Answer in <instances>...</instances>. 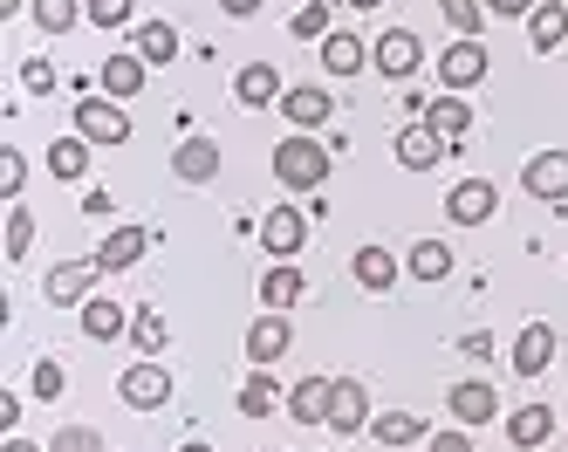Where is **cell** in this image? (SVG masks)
I'll return each instance as SVG.
<instances>
[{
    "instance_id": "6da1fadb",
    "label": "cell",
    "mask_w": 568,
    "mask_h": 452,
    "mask_svg": "<svg viewBox=\"0 0 568 452\" xmlns=\"http://www.w3.org/2000/svg\"><path fill=\"white\" fill-rule=\"evenodd\" d=\"M274 179H281V185H295V192H315L322 179H329V151H322L315 138L274 144Z\"/></svg>"
},
{
    "instance_id": "7a4b0ae2",
    "label": "cell",
    "mask_w": 568,
    "mask_h": 452,
    "mask_svg": "<svg viewBox=\"0 0 568 452\" xmlns=\"http://www.w3.org/2000/svg\"><path fill=\"white\" fill-rule=\"evenodd\" d=\"M75 138H90V144H131V117L116 110V97H83V103H75Z\"/></svg>"
},
{
    "instance_id": "3957f363",
    "label": "cell",
    "mask_w": 568,
    "mask_h": 452,
    "mask_svg": "<svg viewBox=\"0 0 568 452\" xmlns=\"http://www.w3.org/2000/svg\"><path fill=\"white\" fill-rule=\"evenodd\" d=\"M494 205H500L494 185L466 179V185H453V199H445V220H453V227H479V220H494Z\"/></svg>"
},
{
    "instance_id": "277c9868",
    "label": "cell",
    "mask_w": 568,
    "mask_h": 452,
    "mask_svg": "<svg viewBox=\"0 0 568 452\" xmlns=\"http://www.w3.org/2000/svg\"><path fill=\"white\" fill-rule=\"evenodd\" d=\"M97 274H103L97 261H62V268H49L42 295H49L55 309H69V302H90V281H97Z\"/></svg>"
},
{
    "instance_id": "5b68a950",
    "label": "cell",
    "mask_w": 568,
    "mask_h": 452,
    "mask_svg": "<svg viewBox=\"0 0 568 452\" xmlns=\"http://www.w3.org/2000/svg\"><path fill=\"white\" fill-rule=\"evenodd\" d=\"M329 404H336V378H302L288 391V419L295 425H329Z\"/></svg>"
},
{
    "instance_id": "8992f818",
    "label": "cell",
    "mask_w": 568,
    "mask_h": 452,
    "mask_svg": "<svg viewBox=\"0 0 568 452\" xmlns=\"http://www.w3.org/2000/svg\"><path fill=\"white\" fill-rule=\"evenodd\" d=\"M144 247H151L144 227H110L103 247H97V268H103V274H124L131 261H144Z\"/></svg>"
},
{
    "instance_id": "52a82bcc",
    "label": "cell",
    "mask_w": 568,
    "mask_h": 452,
    "mask_svg": "<svg viewBox=\"0 0 568 452\" xmlns=\"http://www.w3.org/2000/svg\"><path fill=\"white\" fill-rule=\"evenodd\" d=\"M124 404H138V411H158L172 398V370H158V363H138V370H124Z\"/></svg>"
},
{
    "instance_id": "ba28073f",
    "label": "cell",
    "mask_w": 568,
    "mask_h": 452,
    "mask_svg": "<svg viewBox=\"0 0 568 452\" xmlns=\"http://www.w3.org/2000/svg\"><path fill=\"white\" fill-rule=\"evenodd\" d=\"M438 76H445V90H473V82L486 76V49L479 41H453V49L438 56Z\"/></svg>"
},
{
    "instance_id": "9c48e42d",
    "label": "cell",
    "mask_w": 568,
    "mask_h": 452,
    "mask_svg": "<svg viewBox=\"0 0 568 452\" xmlns=\"http://www.w3.org/2000/svg\"><path fill=\"white\" fill-rule=\"evenodd\" d=\"M527 192L535 199H568V151H535L527 158Z\"/></svg>"
},
{
    "instance_id": "30bf717a",
    "label": "cell",
    "mask_w": 568,
    "mask_h": 452,
    "mask_svg": "<svg viewBox=\"0 0 568 452\" xmlns=\"http://www.w3.org/2000/svg\"><path fill=\"white\" fill-rule=\"evenodd\" d=\"M548 363H555V329L548 322H527L520 343H514V370H520V378H541Z\"/></svg>"
},
{
    "instance_id": "8fae6325",
    "label": "cell",
    "mask_w": 568,
    "mask_h": 452,
    "mask_svg": "<svg viewBox=\"0 0 568 452\" xmlns=\"http://www.w3.org/2000/svg\"><path fill=\"white\" fill-rule=\"evenodd\" d=\"M418 56H425V49H418V34H412V28H390V34L377 41V69H384L390 82L412 76V69H418Z\"/></svg>"
},
{
    "instance_id": "7c38bea8",
    "label": "cell",
    "mask_w": 568,
    "mask_h": 452,
    "mask_svg": "<svg viewBox=\"0 0 568 452\" xmlns=\"http://www.w3.org/2000/svg\"><path fill=\"white\" fill-rule=\"evenodd\" d=\"M445 398H453V419H459V425H486V419H494V411H500L494 384H479V378L453 384V391H445Z\"/></svg>"
},
{
    "instance_id": "4fadbf2b",
    "label": "cell",
    "mask_w": 568,
    "mask_h": 452,
    "mask_svg": "<svg viewBox=\"0 0 568 452\" xmlns=\"http://www.w3.org/2000/svg\"><path fill=\"white\" fill-rule=\"evenodd\" d=\"M281 117H288L295 131H322V123L336 117V103H329V90H288L281 97Z\"/></svg>"
},
{
    "instance_id": "5bb4252c",
    "label": "cell",
    "mask_w": 568,
    "mask_h": 452,
    "mask_svg": "<svg viewBox=\"0 0 568 452\" xmlns=\"http://www.w3.org/2000/svg\"><path fill=\"white\" fill-rule=\"evenodd\" d=\"M172 172H179L185 185H206V179L220 172V144H213V138H185L179 158H172Z\"/></svg>"
},
{
    "instance_id": "9a60e30c",
    "label": "cell",
    "mask_w": 568,
    "mask_h": 452,
    "mask_svg": "<svg viewBox=\"0 0 568 452\" xmlns=\"http://www.w3.org/2000/svg\"><path fill=\"white\" fill-rule=\"evenodd\" d=\"M288 343H295V329L281 322V309H267V315L247 329V356H254V363H274V356L288 350Z\"/></svg>"
},
{
    "instance_id": "2e32d148",
    "label": "cell",
    "mask_w": 568,
    "mask_h": 452,
    "mask_svg": "<svg viewBox=\"0 0 568 452\" xmlns=\"http://www.w3.org/2000/svg\"><path fill=\"white\" fill-rule=\"evenodd\" d=\"M363 419H371V391H363L356 378H336V404H329V425H336V432H363Z\"/></svg>"
},
{
    "instance_id": "e0dca14e",
    "label": "cell",
    "mask_w": 568,
    "mask_h": 452,
    "mask_svg": "<svg viewBox=\"0 0 568 452\" xmlns=\"http://www.w3.org/2000/svg\"><path fill=\"white\" fill-rule=\"evenodd\" d=\"M261 240H267V254H281V261H288L295 247L308 240V220H302V213H288V205H281V213H267V220H261Z\"/></svg>"
},
{
    "instance_id": "ac0fdd59",
    "label": "cell",
    "mask_w": 568,
    "mask_h": 452,
    "mask_svg": "<svg viewBox=\"0 0 568 452\" xmlns=\"http://www.w3.org/2000/svg\"><path fill=\"white\" fill-rule=\"evenodd\" d=\"M124 329H131L124 302H103V295H90V302H83V337H97V343H116Z\"/></svg>"
},
{
    "instance_id": "d6986e66",
    "label": "cell",
    "mask_w": 568,
    "mask_h": 452,
    "mask_svg": "<svg viewBox=\"0 0 568 452\" xmlns=\"http://www.w3.org/2000/svg\"><path fill=\"white\" fill-rule=\"evenodd\" d=\"M397 158L412 164V172H425V164L445 158V138L432 131V123H412V131H397Z\"/></svg>"
},
{
    "instance_id": "ffe728a7",
    "label": "cell",
    "mask_w": 568,
    "mask_h": 452,
    "mask_svg": "<svg viewBox=\"0 0 568 452\" xmlns=\"http://www.w3.org/2000/svg\"><path fill=\"white\" fill-rule=\"evenodd\" d=\"M233 97L254 103V110L274 103V97H281V69H274V62H247V69H240V82H233Z\"/></svg>"
},
{
    "instance_id": "44dd1931",
    "label": "cell",
    "mask_w": 568,
    "mask_h": 452,
    "mask_svg": "<svg viewBox=\"0 0 568 452\" xmlns=\"http://www.w3.org/2000/svg\"><path fill=\"white\" fill-rule=\"evenodd\" d=\"M349 274L371 288V295H384V288L397 281V254H384V247H356V261H349Z\"/></svg>"
},
{
    "instance_id": "7402d4cb",
    "label": "cell",
    "mask_w": 568,
    "mask_h": 452,
    "mask_svg": "<svg viewBox=\"0 0 568 452\" xmlns=\"http://www.w3.org/2000/svg\"><path fill=\"white\" fill-rule=\"evenodd\" d=\"M527 41H535L541 56L568 41V8H561V0H548V8H535V14H527Z\"/></svg>"
},
{
    "instance_id": "603a6c76",
    "label": "cell",
    "mask_w": 568,
    "mask_h": 452,
    "mask_svg": "<svg viewBox=\"0 0 568 452\" xmlns=\"http://www.w3.org/2000/svg\"><path fill=\"white\" fill-rule=\"evenodd\" d=\"M103 90H110L116 103H131V97L144 90V56H110V62H103Z\"/></svg>"
},
{
    "instance_id": "cb8c5ba5",
    "label": "cell",
    "mask_w": 568,
    "mask_h": 452,
    "mask_svg": "<svg viewBox=\"0 0 568 452\" xmlns=\"http://www.w3.org/2000/svg\"><path fill=\"white\" fill-rule=\"evenodd\" d=\"M261 302H267V309H295V302H302V268H295V261L267 268V274H261Z\"/></svg>"
},
{
    "instance_id": "d4e9b609",
    "label": "cell",
    "mask_w": 568,
    "mask_h": 452,
    "mask_svg": "<svg viewBox=\"0 0 568 452\" xmlns=\"http://www.w3.org/2000/svg\"><path fill=\"white\" fill-rule=\"evenodd\" d=\"M548 432H555V411H548V404H520L514 419H507V439H514V445H541Z\"/></svg>"
},
{
    "instance_id": "484cf974",
    "label": "cell",
    "mask_w": 568,
    "mask_h": 452,
    "mask_svg": "<svg viewBox=\"0 0 568 452\" xmlns=\"http://www.w3.org/2000/svg\"><path fill=\"white\" fill-rule=\"evenodd\" d=\"M425 123H432V131H438L445 144H459V138H466V123H473V110H466L459 97H438V103L425 110Z\"/></svg>"
},
{
    "instance_id": "4316f807",
    "label": "cell",
    "mask_w": 568,
    "mask_h": 452,
    "mask_svg": "<svg viewBox=\"0 0 568 452\" xmlns=\"http://www.w3.org/2000/svg\"><path fill=\"white\" fill-rule=\"evenodd\" d=\"M49 172L55 179H83L90 172V138H55L49 144Z\"/></svg>"
},
{
    "instance_id": "83f0119b",
    "label": "cell",
    "mask_w": 568,
    "mask_h": 452,
    "mask_svg": "<svg viewBox=\"0 0 568 452\" xmlns=\"http://www.w3.org/2000/svg\"><path fill=\"white\" fill-rule=\"evenodd\" d=\"M322 69H329V76H356L363 69V41L356 34H322Z\"/></svg>"
},
{
    "instance_id": "f1b7e54d",
    "label": "cell",
    "mask_w": 568,
    "mask_h": 452,
    "mask_svg": "<svg viewBox=\"0 0 568 452\" xmlns=\"http://www.w3.org/2000/svg\"><path fill=\"white\" fill-rule=\"evenodd\" d=\"M371 439L377 445H412V439H425V419L418 411H384V419L371 425Z\"/></svg>"
},
{
    "instance_id": "f546056e",
    "label": "cell",
    "mask_w": 568,
    "mask_h": 452,
    "mask_svg": "<svg viewBox=\"0 0 568 452\" xmlns=\"http://www.w3.org/2000/svg\"><path fill=\"white\" fill-rule=\"evenodd\" d=\"M274 404H281V384L267 378V363H261V370H254V378H247V384H240V411H247V419H267V411H274Z\"/></svg>"
},
{
    "instance_id": "4dcf8cb0",
    "label": "cell",
    "mask_w": 568,
    "mask_h": 452,
    "mask_svg": "<svg viewBox=\"0 0 568 452\" xmlns=\"http://www.w3.org/2000/svg\"><path fill=\"white\" fill-rule=\"evenodd\" d=\"M412 274L418 281H445V274H453V247H445V240H418L412 247Z\"/></svg>"
},
{
    "instance_id": "1f68e13d",
    "label": "cell",
    "mask_w": 568,
    "mask_h": 452,
    "mask_svg": "<svg viewBox=\"0 0 568 452\" xmlns=\"http://www.w3.org/2000/svg\"><path fill=\"white\" fill-rule=\"evenodd\" d=\"M138 56H144V62H172V56H179V28H172V21H151V28L138 34Z\"/></svg>"
},
{
    "instance_id": "d6a6232c",
    "label": "cell",
    "mask_w": 568,
    "mask_h": 452,
    "mask_svg": "<svg viewBox=\"0 0 568 452\" xmlns=\"http://www.w3.org/2000/svg\"><path fill=\"white\" fill-rule=\"evenodd\" d=\"M131 343H138L144 356H158V350L172 343V337H165V315H158V309H138V315H131Z\"/></svg>"
},
{
    "instance_id": "836d02e7",
    "label": "cell",
    "mask_w": 568,
    "mask_h": 452,
    "mask_svg": "<svg viewBox=\"0 0 568 452\" xmlns=\"http://www.w3.org/2000/svg\"><path fill=\"white\" fill-rule=\"evenodd\" d=\"M438 14L459 28V41H473V34H479V21H486V8H479V0H438Z\"/></svg>"
},
{
    "instance_id": "e575fe53",
    "label": "cell",
    "mask_w": 568,
    "mask_h": 452,
    "mask_svg": "<svg viewBox=\"0 0 568 452\" xmlns=\"http://www.w3.org/2000/svg\"><path fill=\"white\" fill-rule=\"evenodd\" d=\"M302 41H322L329 34V0H308V8H295V21H288Z\"/></svg>"
},
{
    "instance_id": "d590c367",
    "label": "cell",
    "mask_w": 568,
    "mask_h": 452,
    "mask_svg": "<svg viewBox=\"0 0 568 452\" xmlns=\"http://www.w3.org/2000/svg\"><path fill=\"white\" fill-rule=\"evenodd\" d=\"M34 21H42L49 34H62V28H75V0H34Z\"/></svg>"
},
{
    "instance_id": "8d00e7d4",
    "label": "cell",
    "mask_w": 568,
    "mask_h": 452,
    "mask_svg": "<svg viewBox=\"0 0 568 452\" xmlns=\"http://www.w3.org/2000/svg\"><path fill=\"white\" fill-rule=\"evenodd\" d=\"M21 185H28V164H21V151L8 144V151H0V192L21 199Z\"/></svg>"
},
{
    "instance_id": "74e56055",
    "label": "cell",
    "mask_w": 568,
    "mask_h": 452,
    "mask_svg": "<svg viewBox=\"0 0 568 452\" xmlns=\"http://www.w3.org/2000/svg\"><path fill=\"white\" fill-rule=\"evenodd\" d=\"M49 452H103V439H97L90 425H69V432L49 439Z\"/></svg>"
},
{
    "instance_id": "f35d334b",
    "label": "cell",
    "mask_w": 568,
    "mask_h": 452,
    "mask_svg": "<svg viewBox=\"0 0 568 452\" xmlns=\"http://www.w3.org/2000/svg\"><path fill=\"white\" fill-rule=\"evenodd\" d=\"M131 8H138V0H90V21H97V28H124Z\"/></svg>"
},
{
    "instance_id": "ab89813d",
    "label": "cell",
    "mask_w": 568,
    "mask_h": 452,
    "mask_svg": "<svg viewBox=\"0 0 568 452\" xmlns=\"http://www.w3.org/2000/svg\"><path fill=\"white\" fill-rule=\"evenodd\" d=\"M69 391V370L62 363H34V398H62Z\"/></svg>"
},
{
    "instance_id": "60d3db41",
    "label": "cell",
    "mask_w": 568,
    "mask_h": 452,
    "mask_svg": "<svg viewBox=\"0 0 568 452\" xmlns=\"http://www.w3.org/2000/svg\"><path fill=\"white\" fill-rule=\"evenodd\" d=\"M28 240H34V220H28L21 205H14V213H8V254H14V261L28 254Z\"/></svg>"
},
{
    "instance_id": "b9f144b4",
    "label": "cell",
    "mask_w": 568,
    "mask_h": 452,
    "mask_svg": "<svg viewBox=\"0 0 568 452\" xmlns=\"http://www.w3.org/2000/svg\"><path fill=\"white\" fill-rule=\"evenodd\" d=\"M21 90H34V97L55 90V69H49V62H28V69H21Z\"/></svg>"
},
{
    "instance_id": "7bdbcfd3",
    "label": "cell",
    "mask_w": 568,
    "mask_h": 452,
    "mask_svg": "<svg viewBox=\"0 0 568 452\" xmlns=\"http://www.w3.org/2000/svg\"><path fill=\"white\" fill-rule=\"evenodd\" d=\"M425 452H473V439H466V432H438Z\"/></svg>"
},
{
    "instance_id": "ee69618b",
    "label": "cell",
    "mask_w": 568,
    "mask_h": 452,
    "mask_svg": "<svg viewBox=\"0 0 568 452\" xmlns=\"http://www.w3.org/2000/svg\"><path fill=\"white\" fill-rule=\"evenodd\" d=\"M494 14H535V0H486Z\"/></svg>"
},
{
    "instance_id": "f6af8a7d",
    "label": "cell",
    "mask_w": 568,
    "mask_h": 452,
    "mask_svg": "<svg viewBox=\"0 0 568 452\" xmlns=\"http://www.w3.org/2000/svg\"><path fill=\"white\" fill-rule=\"evenodd\" d=\"M220 8H226V14H254V8H261V0H220Z\"/></svg>"
},
{
    "instance_id": "bcb514c9",
    "label": "cell",
    "mask_w": 568,
    "mask_h": 452,
    "mask_svg": "<svg viewBox=\"0 0 568 452\" xmlns=\"http://www.w3.org/2000/svg\"><path fill=\"white\" fill-rule=\"evenodd\" d=\"M8 452H42V445H28V439H14V445H8Z\"/></svg>"
},
{
    "instance_id": "7dc6e473",
    "label": "cell",
    "mask_w": 568,
    "mask_h": 452,
    "mask_svg": "<svg viewBox=\"0 0 568 452\" xmlns=\"http://www.w3.org/2000/svg\"><path fill=\"white\" fill-rule=\"evenodd\" d=\"M179 452H213V445H199V439H192V445H179Z\"/></svg>"
},
{
    "instance_id": "c3c4849f",
    "label": "cell",
    "mask_w": 568,
    "mask_h": 452,
    "mask_svg": "<svg viewBox=\"0 0 568 452\" xmlns=\"http://www.w3.org/2000/svg\"><path fill=\"white\" fill-rule=\"evenodd\" d=\"M343 8H377V0H343Z\"/></svg>"
},
{
    "instance_id": "681fc988",
    "label": "cell",
    "mask_w": 568,
    "mask_h": 452,
    "mask_svg": "<svg viewBox=\"0 0 568 452\" xmlns=\"http://www.w3.org/2000/svg\"><path fill=\"white\" fill-rule=\"evenodd\" d=\"M14 8H21V0H0V14H14Z\"/></svg>"
}]
</instances>
